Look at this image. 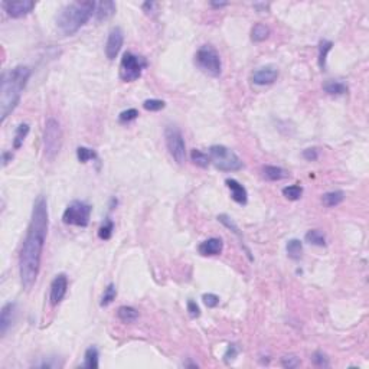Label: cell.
Returning <instances> with one entry per match:
<instances>
[{
    "mask_svg": "<svg viewBox=\"0 0 369 369\" xmlns=\"http://www.w3.org/2000/svg\"><path fill=\"white\" fill-rule=\"evenodd\" d=\"M48 232V203L44 195H39L33 203L31 224L19 255V274L22 286L31 290L38 280L42 252Z\"/></svg>",
    "mask_w": 369,
    "mask_h": 369,
    "instance_id": "1",
    "label": "cell"
},
{
    "mask_svg": "<svg viewBox=\"0 0 369 369\" xmlns=\"http://www.w3.org/2000/svg\"><path fill=\"white\" fill-rule=\"evenodd\" d=\"M31 68L25 65L15 66L7 71L1 77V88H0V119L1 123L7 119V116L17 107L22 92L31 78Z\"/></svg>",
    "mask_w": 369,
    "mask_h": 369,
    "instance_id": "2",
    "label": "cell"
},
{
    "mask_svg": "<svg viewBox=\"0 0 369 369\" xmlns=\"http://www.w3.org/2000/svg\"><path fill=\"white\" fill-rule=\"evenodd\" d=\"M95 1H74L66 4L58 15L57 25L63 35H74L78 32L94 15Z\"/></svg>",
    "mask_w": 369,
    "mask_h": 369,
    "instance_id": "3",
    "label": "cell"
},
{
    "mask_svg": "<svg viewBox=\"0 0 369 369\" xmlns=\"http://www.w3.org/2000/svg\"><path fill=\"white\" fill-rule=\"evenodd\" d=\"M209 159L216 169L224 172H235L244 166L238 154L222 144H214L209 147Z\"/></svg>",
    "mask_w": 369,
    "mask_h": 369,
    "instance_id": "4",
    "label": "cell"
},
{
    "mask_svg": "<svg viewBox=\"0 0 369 369\" xmlns=\"http://www.w3.org/2000/svg\"><path fill=\"white\" fill-rule=\"evenodd\" d=\"M195 65L209 77H219L222 72L221 57L215 48L209 45L200 46L195 54Z\"/></svg>",
    "mask_w": 369,
    "mask_h": 369,
    "instance_id": "5",
    "label": "cell"
},
{
    "mask_svg": "<svg viewBox=\"0 0 369 369\" xmlns=\"http://www.w3.org/2000/svg\"><path fill=\"white\" fill-rule=\"evenodd\" d=\"M62 146L61 124L55 119H48L44 130V152L48 160H54Z\"/></svg>",
    "mask_w": 369,
    "mask_h": 369,
    "instance_id": "6",
    "label": "cell"
},
{
    "mask_svg": "<svg viewBox=\"0 0 369 369\" xmlns=\"http://www.w3.org/2000/svg\"><path fill=\"white\" fill-rule=\"evenodd\" d=\"M92 206L84 200H72L66 209L63 211L62 221L66 225H75V227H88L90 216H91Z\"/></svg>",
    "mask_w": 369,
    "mask_h": 369,
    "instance_id": "7",
    "label": "cell"
},
{
    "mask_svg": "<svg viewBox=\"0 0 369 369\" xmlns=\"http://www.w3.org/2000/svg\"><path fill=\"white\" fill-rule=\"evenodd\" d=\"M166 147L178 165H184L186 159V144L182 131L175 125H168L165 130Z\"/></svg>",
    "mask_w": 369,
    "mask_h": 369,
    "instance_id": "8",
    "label": "cell"
},
{
    "mask_svg": "<svg viewBox=\"0 0 369 369\" xmlns=\"http://www.w3.org/2000/svg\"><path fill=\"white\" fill-rule=\"evenodd\" d=\"M147 62L143 57H137L131 52H125L120 62V78L124 82H133L140 78Z\"/></svg>",
    "mask_w": 369,
    "mask_h": 369,
    "instance_id": "9",
    "label": "cell"
},
{
    "mask_svg": "<svg viewBox=\"0 0 369 369\" xmlns=\"http://www.w3.org/2000/svg\"><path fill=\"white\" fill-rule=\"evenodd\" d=\"M124 42V33L122 28L116 26L110 31L108 38H107V44H106V55L110 61L116 60L119 52L122 51Z\"/></svg>",
    "mask_w": 369,
    "mask_h": 369,
    "instance_id": "10",
    "label": "cell"
},
{
    "mask_svg": "<svg viewBox=\"0 0 369 369\" xmlns=\"http://www.w3.org/2000/svg\"><path fill=\"white\" fill-rule=\"evenodd\" d=\"M3 7L10 17L19 19L29 15L35 9V3L32 0H17V1H3Z\"/></svg>",
    "mask_w": 369,
    "mask_h": 369,
    "instance_id": "11",
    "label": "cell"
},
{
    "mask_svg": "<svg viewBox=\"0 0 369 369\" xmlns=\"http://www.w3.org/2000/svg\"><path fill=\"white\" fill-rule=\"evenodd\" d=\"M68 290V278L65 274H58L52 283H51V293H49V300L52 306H57L62 302Z\"/></svg>",
    "mask_w": 369,
    "mask_h": 369,
    "instance_id": "12",
    "label": "cell"
},
{
    "mask_svg": "<svg viewBox=\"0 0 369 369\" xmlns=\"http://www.w3.org/2000/svg\"><path fill=\"white\" fill-rule=\"evenodd\" d=\"M278 78V69L276 66H262L257 71H254L251 79L255 85H270Z\"/></svg>",
    "mask_w": 369,
    "mask_h": 369,
    "instance_id": "13",
    "label": "cell"
},
{
    "mask_svg": "<svg viewBox=\"0 0 369 369\" xmlns=\"http://www.w3.org/2000/svg\"><path fill=\"white\" fill-rule=\"evenodd\" d=\"M15 314H16V303L9 302L1 308V311H0V335L1 336L7 333L9 327L12 326L15 320Z\"/></svg>",
    "mask_w": 369,
    "mask_h": 369,
    "instance_id": "14",
    "label": "cell"
},
{
    "mask_svg": "<svg viewBox=\"0 0 369 369\" xmlns=\"http://www.w3.org/2000/svg\"><path fill=\"white\" fill-rule=\"evenodd\" d=\"M224 249V243L221 238H209L203 241L200 246H198V251L203 257H211V255H219Z\"/></svg>",
    "mask_w": 369,
    "mask_h": 369,
    "instance_id": "15",
    "label": "cell"
},
{
    "mask_svg": "<svg viewBox=\"0 0 369 369\" xmlns=\"http://www.w3.org/2000/svg\"><path fill=\"white\" fill-rule=\"evenodd\" d=\"M225 184L228 186V189L231 190V198H232L237 203L246 205V200H248V192H246V187L240 184L238 181H235V179H227Z\"/></svg>",
    "mask_w": 369,
    "mask_h": 369,
    "instance_id": "16",
    "label": "cell"
},
{
    "mask_svg": "<svg viewBox=\"0 0 369 369\" xmlns=\"http://www.w3.org/2000/svg\"><path fill=\"white\" fill-rule=\"evenodd\" d=\"M114 13H116V3L114 1H100V3H97L95 12H94L95 19L98 22L110 19Z\"/></svg>",
    "mask_w": 369,
    "mask_h": 369,
    "instance_id": "17",
    "label": "cell"
},
{
    "mask_svg": "<svg viewBox=\"0 0 369 369\" xmlns=\"http://www.w3.org/2000/svg\"><path fill=\"white\" fill-rule=\"evenodd\" d=\"M262 176L267 181L276 182V181H283L286 178H289V172L280 166H264L262 168Z\"/></svg>",
    "mask_w": 369,
    "mask_h": 369,
    "instance_id": "18",
    "label": "cell"
},
{
    "mask_svg": "<svg viewBox=\"0 0 369 369\" xmlns=\"http://www.w3.org/2000/svg\"><path fill=\"white\" fill-rule=\"evenodd\" d=\"M345 199V193L342 190H332V192H327L322 196V203L327 208H333V206H338L343 202Z\"/></svg>",
    "mask_w": 369,
    "mask_h": 369,
    "instance_id": "19",
    "label": "cell"
},
{
    "mask_svg": "<svg viewBox=\"0 0 369 369\" xmlns=\"http://www.w3.org/2000/svg\"><path fill=\"white\" fill-rule=\"evenodd\" d=\"M286 251H287V255H289L292 260L299 261V260L302 258V255H303V244H302L300 240L293 238V240H290V241L287 243Z\"/></svg>",
    "mask_w": 369,
    "mask_h": 369,
    "instance_id": "20",
    "label": "cell"
},
{
    "mask_svg": "<svg viewBox=\"0 0 369 369\" xmlns=\"http://www.w3.org/2000/svg\"><path fill=\"white\" fill-rule=\"evenodd\" d=\"M270 36V28L264 23H255L251 29V39L254 42H264Z\"/></svg>",
    "mask_w": 369,
    "mask_h": 369,
    "instance_id": "21",
    "label": "cell"
},
{
    "mask_svg": "<svg viewBox=\"0 0 369 369\" xmlns=\"http://www.w3.org/2000/svg\"><path fill=\"white\" fill-rule=\"evenodd\" d=\"M98 349L91 346L85 351V355H84V368L88 369H97L100 367L98 364Z\"/></svg>",
    "mask_w": 369,
    "mask_h": 369,
    "instance_id": "22",
    "label": "cell"
},
{
    "mask_svg": "<svg viewBox=\"0 0 369 369\" xmlns=\"http://www.w3.org/2000/svg\"><path fill=\"white\" fill-rule=\"evenodd\" d=\"M323 90L329 95H343V94L348 92V87L343 82H339V81H327L323 85Z\"/></svg>",
    "mask_w": 369,
    "mask_h": 369,
    "instance_id": "23",
    "label": "cell"
},
{
    "mask_svg": "<svg viewBox=\"0 0 369 369\" xmlns=\"http://www.w3.org/2000/svg\"><path fill=\"white\" fill-rule=\"evenodd\" d=\"M333 44L327 39H322L319 44V66L320 69H326V61H327V54L332 51Z\"/></svg>",
    "mask_w": 369,
    "mask_h": 369,
    "instance_id": "24",
    "label": "cell"
},
{
    "mask_svg": "<svg viewBox=\"0 0 369 369\" xmlns=\"http://www.w3.org/2000/svg\"><path fill=\"white\" fill-rule=\"evenodd\" d=\"M117 316L124 323H133V322L137 320L138 311L134 308H131V306H122L117 310Z\"/></svg>",
    "mask_w": 369,
    "mask_h": 369,
    "instance_id": "25",
    "label": "cell"
},
{
    "mask_svg": "<svg viewBox=\"0 0 369 369\" xmlns=\"http://www.w3.org/2000/svg\"><path fill=\"white\" fill-rule=\"evenodd\" d=\"M190 160L193 162V165H196V166H199V168H203V169L208 168L209 163H211L209 156H208L206 153L198 150V149H193V150L190 152Z\"/></svg>",
    "mask_w": 369,
    "mask_h": 369,
    "instance_id": "26",
    "label": "cell"
},
{
    "mask_svg": "<svg viewBox=\"0 0 369 369\" xmlns=\"http://www.w3.org/2000/svg\"><path fill=\"white\" fill-rule=\"evenodd\" d=\"M29 133V124L28 123H22L19 124V127L16 128V133H15V138H13V147L15 149H20L26 136Z\"/></svg>",
    "mask_w": 369,
    "mask_h": 369,
    "instance_id": "27",
    "label": "cell"
},
{
    "mask_svg": "<svg viewBox=\"0 0 369 369\" xmlns=\"http://www.w3.org/2000/svg\"><path fill=\"white\" fill-rule=\"evenodd\" d=\"M305 240L308 241V244L311 246H326V237L319 231V230H310Z\"/></svg>",
    "mask_w": 369,
    "mask_h": 369,
    "instance_id": "28",
    "label": "cell"
},
{
    "mask_svg": "<svg viewBox=\"0 0 369 369\" xmlns=\"http://www.w3.org/2000/svg\"><path fill=\"white\" fill-rule=\"evenodd\" d=\"M77 157H78V160H79L81 163H87V162H90V160H97V159H98L95 150L88 149V147H84V146H81V147L77 149Z\"/></svg>",
    "mask_w": 369,
    "mask_h": 369,
    "instance_id": "29",
    "label": "cell"
},
{
    "mask_svg": "<svg viewBox=\"0 0 369 369\" xmlns=\"http://www.w3.org/2000/svg\"><path fill=\"white\" fill-rule=\"evenodd\" d=\"M283 195L289 199V200H299L303 195V187L299 184H292V186H286L283 189Z\"/></svg>",
    "mask_w": 369,
    "mask_h": 369,
    "instance_id": "30",
    "label": "cell"
},
{
    "mask_svg": "<svg viewBox=\"0 0 369 369\" xmlns=\"http://www.w3.org/2000/svg\"><path fill=\"white\" fill-rule=\"evenodd\" d=\"M117 297V290H116V286L113 283H110L107 286V289L104 290V294H103V299H101V306L106 308V306H110Z\"/></svg>",
    "mask_w": 369,
    "mask_h": 369,
    "instance_id": "31",
    "label": "cell"
},
{
    "mask_svg": "<svg viewBox=\"0 0 369 369\" xmlns=\"http://www.w3.org/2000/svg\"><path fill=\"white\" fill-rule=\"evenodd\" d=\"M113 231H114V222H113L110 218H107V219L104 221V224L101 225V228L98 230V237H100L101 240L107 241V240L111 238Z\"/></svg>",
    "mask_w": 369,
    "mask_h": 369,
    "instance_id": "32",
    "label": "cell"
},
{
    "mask_svg": "<svg viewBox=\"0 0 369 369\" xmlns=\"http://www.w3.org/2000/svg\"><path fill=\"white\" fill-rule=\"evenodd\" d=\"M165 106H166L165 101L156 100V98H150V100H146V101L143 103V107H144V110H147V111H160V110L165 108Z\"/></svg>",
    "mask_w": 369,
    "mask_h": 369,
    "instance_id": "33",
    "label": "cell"
},
{
    "mask_svg": "<svg viewBox=\"0 0 369 369\" xmlns=\"http://www.w3.org/2000/svg\"><path fill=\"white\" fill-rule=\"evenodd\" d=\"M300 358H297L296 355H286L281 358V367L287 369H294L300 367Z\"/></svg>",
    "mask_w": 369,
    "mask_h": 369,
    "instance_id": "34",
    "label": "cell"
},
{
    "mask_svg": "<svg viewBox=\"0 0 369 369\" xmlns=\"http://www.w3.org/2000/svg\"><path fill=\"white\" fill-rule=\"evenodd\" d=\"M218 221L221 222V224H224L227 228H230L235 235H238V237H241V234H240V230H238V227H237V224L232 221V218H230L228 215H225V214H222V215H219L218 216Z\"/></svg>",
    "mask_w": 369,
    "mask_h": 369,
    "instance_id": "35",
    "label": "cell"
},
{
    "mask_svg": "<svg viewBox=\"0 0 369 369\" xmlns=\"http://www.w3.org/2000/svg\"><path fill=\"white\" fill-rule=\"evenodd\" d=\"M138 117V111L136 110V108H128V110H125L123 113H120V116H119V122L120 123H130V122H133V120H136Z\"/></svg>",
    "mask_w": 369,
    "mask_h": 369,
    "instance_id": "36",
    "label": "cell"
},
{
    "mask_svg": "<svg viewBox=\"0 0 369 369\" xmlns=\"http://www.w3.org/2000/svg\"><path fill=\"white\" fill-rule=\"evenodd\" d=\"M313 364L319 368H327L329 367V358L323 352H314L311 358Z\"/></svg>",
    "mask_w": 369,
    "mask_h": 369,
    "instance_id": "37",
    "label": "cell"
},
{
    "mask_svg": "<svg viewBox=\"0 0 369 369\" xmlns=\"http://www.w3.org/2000/svg\"><path fill=\"white\" fill-rule=\"evenodd\" d=\"M238 352H240V349H238V346L237 345H228V348H227V352H225V355H224V359H225V362L228 364V362H231V361H234L237 356H238Z\"/></svg>",
    "mask_w": 369,
    "mask_h": 369,
    "instance_id": "38",
    "label": "cell"
},
{
    "mask_svg": "<svg viewBox=\"0 0 369 369\" xmlns=\"http://www.w3.org/2000/svg\"><path fill=\"white\" fill-rule=\"evenodd\" d=\"M202 300H203L205 306H206V308H216V306L219 305V297H218L216 294H212V293L203 294Z\"/></svg>",
    "mask_w": 369,
    "mask_h": 369,
    "instance_id": "39",
    "label": "cell"
},
{
    "mask_svg": "<svg viewBox=\"0 0 369 369\" xmlns=\"http://www.w3.org/2000/svg\"><path fill=\"white\" fill-rule=\"evenodd\" d=\"M303 157H305L306 160H308V162H314V160L319 159V150L314 149V147L306 149V150L303 152Z\"/></svg>",
    "mask_w": 369,
    "mask_h": 369,
    "instance_id": "40",
    "label": "cell"
},
{
    "mask_svg": "<svg viewBox=\"0 0 369 369\" xmlns=\"http://www.w3.org/2000/svg\"><path fill=\"white\" fill-rule=\"evenodd\" d=\"M187 311H189L190 317H199L200 316V308L196 305V302H193V300L187 302Z\"/></svg>",
    "mask_w": 369,
    "mask_h": 369,
    "instance_id": "41",
    "label": "cell"
},
{
    "mask_svg": "<svg viewBox=\"0 0 369 369\" xmlns=\"http://www.w3.org/2000/svg\"><path fill=\"white\" fill-rule=\"evenodd\" d=\"M13 159V153L12 152H3L1 153V165L3 166H7Z\"/></svg>",
    "mask_w": 369,
    "mask_h": 369,
    "instance_id": "42",
    "label": "cell"
},
{
    "mask_svg": "<svg viewBox=\"0 0 369 369\" xmlns=\"http://www.w3.org/2000/svg\"><path fill=\"white\" fill-rule=\"evenodd\" d=\"M228 3H225V1H211V6L212 7H216V9H219V7H224V6H227Z\"/></svg>",
    "mask_w": 369,
    "mask_h": 369,
    "instance_id": "43",
    "label": "cell"
}]
</instances>
